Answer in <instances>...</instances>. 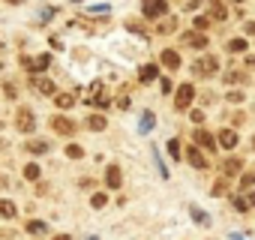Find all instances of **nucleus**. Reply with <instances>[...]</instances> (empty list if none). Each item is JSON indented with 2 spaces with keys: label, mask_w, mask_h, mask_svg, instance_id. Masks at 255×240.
I'll return each instance as SVG.
<instances>
[{
  "label": "nucleus",
  "mask_w": 255,
  "mask_h": 240,
  "mask_svg": "<svg viewBox=\"0 0 255 240\" xmlns=\"http://www.w3.org/2000/svg\"><path fill=\"white\" fill-rule=\"evenodd\" d=\"M216 69H219V60H216L213 54H204V57H198V60L192 63V72H195L198 78H210V75H216Z\"/></svg>",
  "instance_id": "obj_1"
},
{
  "label": "nucleus",
  "mask_w": 255,
  "mask_h": 240,
  "mask_svg": "<svg viewBox=\"0 0 255 240\" xmlns=\"http://www.w3.org/2000/svg\"><path fill=\"white\" fill-rule=\"evenodd\" d=\"M144 18H162L168 12V0H141Z\"/></svg>",
  "instance_id": "obj_2"
},
{
  "label": "nucleus",
  "mask_w": 255,
  "mask_h": 240,
  "mask_svg": "<svg viewBox=\"0 0 255 240\" xmlns=\"http://www.w3.org/2000/svg\"><path fill=\"white\" fill-rule=\"evenodd\" d=\"M51 129H54L57 135H75L78 123H75V120H69L66 114H54V117H51Z\"/></svg>",
  "instance_id": "obj_3"
},
{
  "label": "nucleus",
  "mask_w": 255,
  "mask_h": 240,
  "mask_svg": "<svg viewBox=\"0 0 255 240\" xmlns=\"http://www.w3.org/2000/svg\"><path fill=\"white\" fill-rule=\"evenodd\" d=\"M15 129L18 132H33L36 129V114L30 108H18V114H15Z\"/></svg>",
  "instance_id": "obj_4"
},
{
  "label": "nucleus",
  "mask_w": 255,
  "mask_h": 240,
  "mask_svg": "<svg viewBox=\"0 0 255 240\" xmlns=\"http://www.w3.org/2000/svg\"><path fill=\"white\" fill-rule=\"evenodd\" d=\"M192 99H195V87L192 84H180L177 87V96H174V108L177 111H186L192 105Z\"/></svg>",
  "instance_id": "obj_5"
},
{
  "label": "nucleus",
  "mask_w": 255,
  "mask_h": 240,
  "mask_svg": "<svg viewBox=\"0 0 255 240\" xmlns=\"http://www.w3.org/2000/svg\"><path fill=\"white\" fill-rule=\"evenodd\" d=\"M84 102H90V105H99V108H105V105H108V96H105V87H102V81H93V84H90V90H87Z\"/></svg>",
  "instance_id": "obj_6"
},
{
  "label": "nucleus",
  "mask_w": 255,
  "mask_h": 240,
  "mask_svg": "<svg viewBox=\"0 0 255 240\" xmlns=\"http://www.w3.org/2000/svg\"><path fill=\"white\" fill-rule=\"evenodd\" d=\"M21 66H24V69H33V72H45V69L51 66V57H48V54H39L36 60H30V57H21Z\"/></svg>",
  "instance_id": "obj_7"
},
{
  "label": "nucleus",
  "mask_w": 255,
  "mask_h": 240,
  "mask_svg": "<svg viewBox=\"0 0 255 240\" xmlns=\"http://www.w3.org/2000/svg\"><path fill=\"white\" fill-rule=\"evenodd\" d=\"M30 87H33L36 93H42V96H54V93H57V87H54L51 78H36V75H33V78H30Z\"/></svg>",
  "instance_id": "obj_8"
},
{
  "label": "nucleus",
  "mask_w": 255,
  "mask_h": 240,
  "mask_svg": "<svg viewBox=\"0 0 255 240\" xmlns=\"http://www.w3.org/2000/svg\"><path fill=\"white\" fill-rule=\"evenodd\" d=\"M120 183H123L120 165H108V168H105V186H108V189H120Z\"/></svg>",
  "instance_id": "obj_9"
},
{
  "label": "nucleus",
  "mask_w": 255,
  "mask_h": 240,
  "mask_svg": "<svg viewBox=\"0 0 255 240\" xmlns=\"http://www.w3.org/2000/svg\"><path fill=\"white\" fill-rule=\"evenodd\" d=\"M159 78V66L156 63H144L141 69H138V81L141 84H150V81H156Z\"/></svg>",
  "instance_id": "obj_10"
},
{
  "label": "nucleus",
  "mask_w": 255,
  "mask_h": 240,
  "mask_svg": "<svg viewBox=\"0 0 255 240\" xmlns=\"http://www.w3.org/2000/svg\"><path fill=\"white\" fill-rule=\"evenodd\" d=\"M183 45H192V48H207V36L198 33V30H189L183 33Z\"/></svg>",
  "instance_id": "obj_11"
},
{
  "label": "nucleus",
  "mask_w": 255,
  "mask_h": 240,
  "mask_svg": "<svg viewBox=\"0 0 255 240\" xmlns=\"http://www.w3.org/2000/svg\"><path fill=\"white\" fill-rule=\"evenodd\" d=\"M195 144H201L204 150H216L219 144H216V138L207 132V129H195Z\"/></svg>",
  "instance_id": "obj_12"
},
{
  "label": "nucleus",
  "mask_w": 255,
  "mask_h": 240,
  "mask_svg": "<svg viewBox=\"0 0 255 240\" xmlns=\"http://www.w3.org/2000/svg\"><path fill=\"white\" fill-rule=\"evenodd\" d=\"M24 150H27V153H33V156H42V153H48V150H51V144H48L45 138H33V141H27V144H24Z\"/></svg>",
  "instance_id": "obj_13"
},
{
  "label": "nucleus",
  "mask_w": 255,
  "mask_h": 240,
  "mask_svg": "<svg viewBox=\"0 0 255 240\" xmlns=\"http://www.w3.org/2000/svg\"><path fill=\"white\" fill-rule=\"evenodd\" d=\"M186 159H189V165H192V168H198V171H204V168H207V159H204V153H201L198 147H189V150H186Z\"/></svg>",
  "instance_id": "obj_14"
},
{
  "label": "nucleus",
  "mask_w": 255,
  "mask_h": 240,
  "mask_svg": "<svg viewBox=\"0 0 255 240\" xmlns=\"http://www.w3.org/2000/svg\"><path fill=\"white\" fill-rule=\"evenodd\" d=\"M159 60H162L165 69H177V66H180V54H177L174 48H165V51L159 54Z\"/></svg>",
  "instance_id": "obj_15"
},
{
  "label": "nucleus",
  "mask_w": 255,
  "mask_h": 240,
  "mask_svg": "<svg viewBox=\"0 0 255 240\" xmlns=\"http://www.w3.org/2000/svg\"><path fill=\"white\" fill-rule=\"evenodd\" d=\"M216 141H219V147H225V150H234V147H237V132H234V129H222Z\"/></svg>",
  "instance_id": "obj_16"
},
{
  "label": "nucleus",
  "mask_w": 255,
  "mask_h": 240,
  "mask_svg": "<svg viewBox=\"0 0 255 240\" xmlns=\"http://www.w3.org/2000/svg\"><path fill=\"white\" fill-rule=\"evenodd\" d=\"M234 207H237L240 213L249 210V207H255V189H249L246 195H237V198H234Z\"/></svg>",
  "instance_id": "obj_17"
},
{
  "label": "nucleus",
  "mask_w": 255,
  "mask_h": 240,
  "mask_svg": "<svg viewBox=\"0 0 255 240\" xmlns=\"http://www.w3.org/2000/svg\"><path fill=\"white\" fill-rule=\"evenodd\" d=\"M0 216H3V219H15V216H18V207H15V201H9V198H0Z\"/></svg>",
  "instance_id": "obj_18"
},
{
  "label": "nucleus",
  "mask_w": 255,
  "mask_h": 240,
  "mask_svg": "<svg viewBox=\"0 0 255 240\" xmlns=\"http://www.w3.org/2000/svg\"><path fill=\"white\" fill-rule=\"evenodd\" d=\"M105 126H108V120H105L102 114H90V117H87V129H90V132H102Z\"/></svg>",
  "instance_id": "obj_19"
},
{
  "label": "nucleus",
  "mask_w": 255,
  "mask_h": 240,
  "mask_svg": "<svg viewBox=\"0 0 255 240\" xmlns=\"http://www.w3.org/2000/svg\"><path fill=\"white\" fill-rule=\"evenodd\" d=\"M210 15H213L216 21H225V18H228V9H225L222 0H210Z\"/></svg>",
  "instance_id": "obj_20"
},
{
  "label": "nucleus",
  "mask_w": 255,
  "mask_h": 240,
  "mask_svg": "<svg viewBox=\"0 0 255 240\" xmlns=\"http://www.w3.org/2000/svg\"><path fill=\"white\" fill-rule=\"evenodd\" d=\"M225 177H234V174H240V168H243V159H237V156H231V159H225Z\"/></svg>",
  "instance_id": "obj_21"
},
{
  "label": "nucleus",
  "mask_w": 255,
  "mask_h": 240,
  "mask_svg": "<svg viewBox=\"0 0 255 240\" xmlns=\"http://www.w3.org/2000/svg\"><path fill=\"white\" fill-rule=\"evenodd\" d=\"M54 105H57L60 111H66V108H72V105H75V96H72V93H60V96L54 93Z\"/></svg>",
  "instance_id": "obj_22"
},
{
  "label": "nucleus",
  "mask_w": 255,
  "mask_h": 240,
  "mask_svg": "<svg viewBox=\"0 0 255 240\" xmlns=\"http://www.w3.org/2000/svg\"><path fill=\"white\" fill-rule=\"evenodd\" d=\"M24 177H27V180H39V177H42V168H39L36 162H27V165H24Z\"/></svg>",
  "instance_id": "obj_23"
},
{
  "label": "nucleus",
  "mask_w": 255,
  "mask_h": 240,
  "mask_svg": "<svg viewBox=\"0 0 255 240\" xmlns=\"http://www.w3.org/2000/svg\"><path fill=\"white\" fill-rule=\"evenodd\" d=\"M27 231H30V234H45V231H48V225H45V222H39V219H30V222H27Z\"/></svg>",
  "instance_id": "obj_24"
},
{
  "label": "nucleus",
  "mask_w": 255,
  "mask_h": 240,
  "mask_svg": "<svg viewBox=\"0 0 255 240\" xmlns=\"http://www.w3.org/2000/svg\"><path fill=\"white\" fill-rule=\"evenodd\" d=\"M153 129V111H144L141 114V132H150Z\"/></svg>",
  "instance_id": "obj_25"
},
{
  "label": "nucleus",
  "mask_w": 255,
  "mask_h": 240,
  "mask_svg": "<svg viewBox=\"0 0 255 240\" xmlns=\"http://www.w3.org/2000/svg\"><path fill=\"white\" fill-rule=\"evenodd\" d=\"M66 156H69V159H81V156H84V147H81V144H69V147H66Z\"/></svg>",
  "instance_id": "obj_26"
},
{
  "label": "nucleus",
  "mask_w": 255,
  "mask_h": 240,
  "mask_svg": "<svg viewBox=\"0 0 255 240\" xmlns=\"http://www.w3.org/2000/svg\"><path fill=\"white\" fill-rule=\"evenodd\" d=\"M105 204H108V195H105V192H96V195L90 198V207H96V210L105 207Z\"/></svg>",
  "instance_id": "obj_27"
},
{
  "label": "nucleus",
  "mask_w": 255,
  "mask_h": 240,
  "mask_svg": "<svg viewBox=\"0 0 255 240\" xmlns=\"http://www.w3.org/2000/svg\"><path fill=\"white\" fill-rule=\"evenodd\" d=\"M228 51H231V54H240V51H246V42H243V39H231V42H228Z\"/></svg>",
  "instance_id": "obj_28"
},
{
  "label": "nucleus",
  "mask_w": 255,
  "mask_h": 240,
  "mask_svg": "<svg viewBox=\"0 0 255 240\" xmlns=\"http://www.w3.org/2000/svg\"><path fill=\"white\" fill-rule=\"evenodd\" d=\"M192 24H195V30H198V33H204V30L210 27V18H204V15H198V18H195Z\"/></svg>",
  "instance_id": "obj_29"
},
{
  "label": "nucleus",
  "mask_w": 255,
  "mask_h": 240,
  "mask_svg": "<svg viewBox=\"0 0 255 240\" xmlns=\"http://www.w3.org/2000/svg\"><path fill=\"white\" fill-rule=\"evenodd\" d=\"M156 30H159V33H174V30H177V21H174V18H168V21H165V24H159Z\"/></svg>",
  "instance_id": "obj_30"
},
{
  "label": "nucleus",
  "mask_w": 255,
  "mask_h": 240,
  "mask_svg": "<svg viewBox=\"0 0 255 240\" xmlns=\"http://www.w3.org/2000/svg\"><path fill=\"white\" fill-rule=\"evenodd\" d=\"M168 153H171V159H180V141L177 138L168 141Z\"/></svg>",
  "instance_id": "obj_31"
},
{
  "label": "nucleus",
  "mask_w": 255,
  "mask_h": 240,
  "mask_svg": "<svg viewBox=\"0 0 255 240\" xmlns=\"http://www.w3.org/2000/svg\"><path fill=\"white\" fill-rule=\"evenodd\" d=\"M225 81H228V84H237V81H243V72L231 69V72H225Z\"/></svg>",
  "instance_id": "obj_32"
},
{
  "label": "nucleus",
  "mask_w": 255,
  "mask_h": 240,
  "mask_svg": "<svg viewBox=\"0 0 255 240\" xmlns=\"http://www.w3.org/2000/svg\"><path fill=\"white\" fill-rule=\"evenodd\" d=\"M240 186H243V189H252V186H255V174H252V171L243 174V177H240Z\"/></svg>",
  "instance_id": "obj_33"
},
{
  "label": "nucleus",
  "mask_w": 255,
  "mask_h": 240,
  "mask_svg": "<svg viewBox=\"0 0 255 240\" xmlns=\"http://www.w3.org/2000/svg\"><path fill=\"white\" fill-rule=\"evenodd\" d=\"M210 195H225V177L213 183V192H210Z\"/></svg>",
  "instance_id": "obj_34"
},
{
  "label": "nucleus",
  "mask_w": 255,
  "mask_h": 240,
  "mask_svg": "<svg viewBox=\"0 0 255 240\" xmlns=\"http://www.w3.org/2000/svg\"><path fill=\"white\" fill-rule=\"evenodd\" d=\"M225 99H228V102H243V90H231Z\"/></svg>",
  "instance_id": "obj_35"
},
{
  "label": "nucleus",
  "mask_w": 255,
  "mask_h": 240,
  "mask_svg": "<svg viewBox=\"0 0 255 240\" xmlns=\"http://www.w3.org/2000/svg\"><path fill=\"white\" fill-rule=\"evenodd\" d=\"M192 216H195V222L207 225V213H204V210H198V207H195V210H192Z\"/></svg>",
  "instance_id": "obj_36"
},
{
  "label": "nucleus",
  "mask_w": 255,
  "mask_h": 240,
  "mask_svg": "<svg viewBox=\"0 0 255 240\" xmlns=\"http://www.w3.org/2000/svg\"><path fill=\"white\" fill-rule=\"evenodd\" d=\"M3 93H6L9 99H15V93H18V90H15V84H9V81H6V84H3Z\"/></svg>",
  "instance_id": "obj_37"
},
{
  "label": "nucleus",
  "mask_w": 255,
  "mask_h": 240,
  "mask_svg": "<svg viewBox=\"0 0 255 240\" xmlns=\"http://www.w3.org/2000/svg\"><path fill=\"white\" fill-rule=\"evenodd\" d=\"M189 120H192V123H204V114H201V111H198V108H195V111H192V117H189Z\"/></svg>",
  "instance_id": "obj_38"
},
{
  "label": "nucleus",
  "mask_w": 255,
  "mask_h": 240,
  "mask_svg": "<svg viewBox=\"0 0 255 240\" xmlns=\"http://www.w3.org/2000/svg\"><path fill=\"white\" fill-rule=\"evenodd\" d=\"M162 90H165V93H171V90H174V84H171V78H162Z\"/></svg>",
  "instance_id": "obj_39"
},
{
  "label": "nucleus",
  "mask_w": 255,
  "mask_h": 240,
  "mask_svg": "<svg viewBox=\"0 0 255 240\" xmlns=\"http://www.w3.org/2000/svg\"><path fill=\"white\" fill-rule=\"evenodd\" d=\"M246 33H249V36L255 33V21H249V24H246Z\"/></svg>",
  "instance_id": "obj_40"
},
{
  "label": "nucleus",
  "mask_w": 255,
  "mask_h": 240,
  "mask_svg": "<svg viewBox=\"0 0 255 240\" xmlns=\"http://www.w3.org/2000/svg\"><path fill=\"white\" fill-rule=\"evenodd\" d=\"M54 240H72V237H69V234H60V237H54Z\"/></svg>",
  "instance_id": "obj_41"
},
{
  "label": "nucleus",
  "mask_w": 255,
  "mask_h": 240,
  "mask_svg": "<svg viewBox=\"0 0 255 240\" xmlns=\"http://www.w3.org/2000/svg\"><path fill=\"white\" fill-rule=\"evenodd\" d=\"M6 3H12V6H18V3H24V0H6Z\"/></svg>",
  "instance_id": "obj_42"
},
{
  "label": "nucleus",
  "mask_w": 255,
  "mask_h": 240,
  "mask_svg": "<svg viewBox=\"0 0 255 240\" xmlns=\"http://www.w3.org/2000/svg\"><path fill=\"white\" fill-rule=\"evenodd\" d=\"M246 66H255V57H249V60H246Z\"/></svg>",
  "instance_id": "obj_43"
},
{
  "label": "nucleus",
  "mask_w": 255,
  "mask_h": 240,
  "mask_svg": "<svg viewBox=\"0 0 255 240\" xmlns=\"http://www.w3.org/2000/svg\"><path fill=\"white\" fill-rule=\"evenodd\" d=\"M0 150H3V141H0Z\"/></svg>",
  "instance_id": "obj_44"
},
{
  "label": "nucleus",
  "mask_w": 255,
  "mask_h": 240,
  "mask_svg": "<svg viewBox=\"0 0 255 240\" xmlns=\"http://www.w3.org/2000/svg\"><path fill=\"white\" fill-rule=\"evenodd\" d=\"M252 147H255V138H252Z\"/></svg>",
  "instance_id": "obj_45"
},
{
  "label": "nucleus",
  "mask_w": 255,
  "mask_h": 240,
  "mask_svg": "<svg viewBox=\"0 0 255 240\" xmlns=\"http://www.w3.org/2000/svg\"><path fill=\"white\" fill-rule=\"evenodd\" d=\"M0 126H3V120H0Z\"/></svg>",
  "instance_id": "obj_46"
},
{
  "label": "nucleus",
  "mask_w": 255,
  "mask_h": 240,
  "mask_svg": "<svg viewBox=\"0 0 255 240\" xmlns=\"http://www.w3.org/2000/svg\"><path fill=\"white\" fill-rule=\"evenodd\" d=\"M237 3H240V0H237Z\"/></svg>",
  "instance_id": "obj_47"
}]
</instances>
